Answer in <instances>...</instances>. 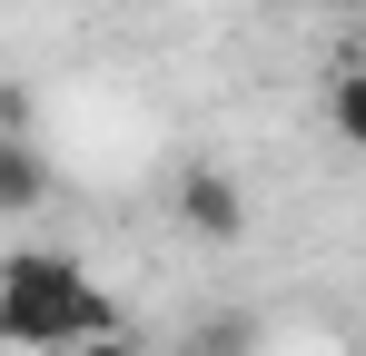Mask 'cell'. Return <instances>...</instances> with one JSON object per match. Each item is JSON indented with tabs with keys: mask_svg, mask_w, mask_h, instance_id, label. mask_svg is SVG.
I'll list each match as a JSON object with an SVG mask.
<instances>
[{
	"mask_svg": "<svg viewBox=\"0 0 366 356\" xmlns=\"http://www.w3.org/2000/svg\"><path fill=\"white\" fill-rule=\"evenodd\" d=\"M0 129H30V89L20 79H0Z\"/></svg>",
	"mask_w": 366,
	"mask_h": 356,
	"instance_id": "obj_7",
	"label": "cell"
},
{
	"mask_svg": "<svg viewBox=\"0 0 366 356\" xmlns=\"http://www.w3.org/2000/svg\"><path fill=\"white\" fill-rule=\"evenodd\" d=\"M109 327H119V307H109V287L69 247H10L0 257V347L69 356V347H89V337H109Z\"/></svg>",
	"mask_w": 366,
	"mask_h": 356,
	"instance_id": "obj_1",
	"label": "cell"
},
{
	"mask_svg": "<svg viewBox=\"0 0 366 356\" xmlns=\"http://www.w3.org/2000/svg\"><path fill=\"white\" fill-rule=\"evenodd\" d=\"M179 228H188V237H208V247H228V237L247 228L238 178H228V169H208V159H198V169H179Z\"/></svg>",
	"mask_w": 366,
	"mask_h": 356,
	"instance_id": "obj_2",
	"label": "cell"
},
{
	"mask_svg": "<svg viewBox=\"0 0 366 356\" xmlns=\"http://www.w3.org/2000/svg\"><path fill=\"white\" fill-rule=\"evenodd\" d=\"M317 10H366V0H317Z\"/></svg>",
	"mask_w": 366,
	"mask_h": 356,
	"instance_id": "obj_8",
	"label": "cell"
},
{
	"mask_svg": "<svg viewBox=\"0 0 366 356\" xmlns=\"http://www.w3.org/2000/svg\"><path fill=\"white\" fill-rule=\"evenodd\" d=\"M50 198V159L30 149V129H0V218H30Z\"/></svg>",
	"mask_w": 366,
	"mask_h": 356,
	"instance_id": "obj_3",
	"label": "cell"
},
{
	"mask_svg": "<svg viewBox=\"0 0 366 356\" xmlns=\"http://www.w3.org/2000/svg\"><path fill=\"white\" fill-rule=\"evenodd\" d=\"M69 356H149V347H139L129 327H109V337H89V347H69Z\"/></svg>",
	"mask_w": 366,
	"mask_h": 356,
	"instance_id": "obj_6",
	"label": "cell"
},
{
	"mask_svg": "<svg viewBox=\"0 0 366 356\" xmlns=\"http://www.w3.org/2000/svg\"><path fill=\"white\" fill-rule=\"evenodd\" d=\"M198 356H247V317H208L198 327Z\"/></svg>",
	"mask_w": 366,
	"mask_h": 356,
	"instance_id": "obj_5",
	"label": "cell"
},
{
	"mask_svg": "<svg viewBox=\"0 0 366 356\" xmlns=\"http://www.w3.org/2000/svg\"><path fill=\"white\" fill-rule=\"evenodd\" d=\"M327 129H337L347 149H366V59H357V69H337V79H327Z\"/></svg>",
	"mask_w": 366,
	"mask_h": 356,
	"instance_id": "obj_4",
	"label": "cell"
}]
</instances>
